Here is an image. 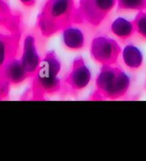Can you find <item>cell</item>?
<instances>
[{
	"mask_svg": "<svg viewBox=\"0 0 146 161\" xmlns=\"http://www.w3.org/2000/svg\"><path fill=\"white\" fill-rule=\"evenodd\" d=\"M75 0H47L37 19V28L44 37H50L69 25L75 24Z\"/></svg>",
	"mask_w": 146,
	"mask_h": 161,
	"instance_id": "obj_1",
	"label": "cell"
},
{
	"mask_svg": "<svg viewBox=\"0 0 146 161\" xmlns=\"http://www.w3.org/2000/svg\"><path fill=\"white\" fill-rule=\"evenodd\" d=\"M62 63L55 52H48L33 76L32 94L34 99H44L45 95L58 93L62 88L59 74Z\"/></svg>",
	"mask_w": 146,
	"mask_h": 161,
	"instance_id": "obj_2",
	"label": "cell"
},
{
	"mask_svg": "<svg viewBox=\"0 0 146 161\" xmlns=\"http://www.w3.org/2000/svg\"><path fill=\"white\" fill-rule=\"evenodd\" d=\"M131 85V78L124 70L115 65H102L96 79L93 99H117L126 95Z\"/></svg>",
	"mask_w": 146,
	"mask_h": 161,
	"instance_id": "obj_3",
	"label": "cell"
},
{
	"mask_svg": "<svg viewBox=\"0 0 146 161\" xmlns=\"http://www.w3.org/2000/svg\"><path fill=\"white\" fill-rule=\"evenodd\" d=\"M20 40L21 24L19 16L0 22V72L9 59L16 57Z\"/></svg>",
	"mask_w": 146,
	"mask_h": 161,
	"instance_id": "obj_4",
	"label": "cell"
},
{
	"mask_svg": "<svg viewBox=\"0 0 146 161\" xmlns=\"http://www.w3.org/2000/svg\"><path fill=\"white\" fill-rule=\"evenodd\" d=\"M116 4L117 0H79L75 24L86 22L99 26Z\"/></svg>",
	"mask_w": 146,
	"mask_h": 161,
	"instance_id": "obj_5",
	"label": "cell"
},
{
	"mask_svg": "<svg viewBox=\"0 0 146 161\" xmlns=\"http://www.w3.org/2000/svg\"><path fill=\"white\" fill-rule=\"evenodd\" d=\"M90 53L92 58L100 64L115 65L121 54V48L114 39L99 35L91 41Z\"/></svg>",
	"mask_w": 146,
	"mask_h": 161,
	"instance_id": "obj_6",
	"label": "cell"
},
{
	"mask_svg": "<svg viewBox=\"0 0 146 161\" xmlns=\"http://www.w3.org/2000/svg\"><path fill=\"white\" fill-rule=\"evenodd\" d=\"M91 80V72L82 58H76L73 61L70 72L64 83L72 92L81 91L89 85Z\"/></svg>",
	"mask_w": 146,
	"mask_h": 161,
	"instance_id": "obj_7",
	"label": "cell"
},
{
	"mask_svg": "<svg viewBox=\"0 0 146 161\" xmlns=\"http://www.w3.org/2000/svg\"><path fill=\"white\" fill-rule=\"evenodd\" d=\"M41 59L38 51L36 38L34 34H27L22 42V55L20 60L29 77H33L34 75L40 64Z\"/></svg>",
	"mask_w": 146,
	"mask_h": 161,
	"instance_id": "obj_8",
	"label": "cell"
},
{
	"mask_svg": "<svg viewBox=\"0 0 146 161\" xmlns=\"http://www.w3.org/2000/svg\"><path fill=\"white\" fill-rule=\"evenodd\" d=\"M0 78L6 80L10 85H18L30 77L22 64L20 58L15 57L9 59L3 66L0 72Z\"/></svg>",
	"mask_w": 146,
	"mask_h": 161,
	"instance_id": "obj_9",
	"label": "cell"
},
{
	"mask_svg": "<svg viewBox=\"0 0 146 161\" xmlns=\"http://www.w3.org/2000/svg\"><path fill=\"white\" fill-rule=\"evenodd\" d=\"M62 41L66 48L71 51H78L85 47L86 37L81 28L72 24L62 30Z\"/></svg>",
	"mask_w": 146,
	"mask_h": 161,
	"instance_id": "obj_10",
	"label": "cell"
},
{
	"mask_svg": "<svg viewBox=\"0 0 146 161\" xmlns=\"http://www.w3.org/2000/svg\"><path fill=\"white\" fill-rule=\"evenodd\" d=\"M121 57L124 64L130 69H138L143 64V53L134 44L127 45L121 51Z\"/></svg>",
	"mask_w": 146,
	"mask_h": 161,
	"instance_id": "obj_11",
	"label": "cell"
},
{
	"mask_svg": "<svg viewBox=\"0 0 146 161\" xmlns=\"http://www.w3.org/2000/svg\"><path fill=\"white\" fill-rule=\"evenodd\" d=\"M110 31L115 37L120 40H128L135 33L133 22L121 16L117 17L112 22L110 25Z\"/></svg>",
	"mask_w": 146,
	"mask_h": 161,
	"instance_id": "obj_12",
	"label": "cell"
},
{
	"mask_svg": "<svg viewBox=\"0 0 146 161\" xmlns=\"http://www.w3.org/2000/svg\"><path fill=\"white\" fill-rule=\"evenodd\" d=\"M117 8L121 10H144L146 0H117Z\"/></svg>",
	"mask_w": 146,
	"mask_h": 161,
	"instance_id": "obj_13",
	"label": "cell"
},
{
	"mask_svg": "<svg viewBox=\"0 0 146 161\" xmlns=\"http://www.w3.org/2000/svg\"><path fill=\"white\" fill-rule=\"evenodd\" d=\"M133 22L135 32L140 37L146 40V9L138 11Z\"/></svg>",
	"mask_w": 146,
	"mask_h": 161,
	"instance_id": "obj_14",
	"label": "cell"
},
{
	"mask_svg": "<svg viewBox=\"0 0 146 161\" xmlns=\"http://www.w3.org/2000/svg\"><path fill=\"white\" fill-rule=\"evenodd\" d=\"M14 13L11 12L9 5L3 0H0V22L11 18L14 16Z\"/></svg>",
	"mask_w": 146,
	"mask_h": 161,
	"instance_id": "obj_15",
	"label": "cell"
},
{
	"mask_svg": "<svg viewBox=\"0 0 146 161\" xmlns=\"http://www.w3.org/2000/svg\"><path fill=\"white\" fill-rule=\"evenodd\" d=\"M22 5H24L27 8H32L36 4V0H19Z\"/></svg>",
	"mask_w": 146,
	"mask_h": 161,
	"instance_id": "obj_16",
	"label": "cell"
}]
</instances>
